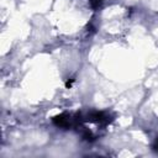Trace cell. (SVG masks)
<instances>
[{
  "instance_id": "4",
  "label": "cell",
  "mask_w": 158,
  "mask_h": 158,
  "mask_svg": "<svg viewBox=\"0 0 158 158\" xmlns=\"http://www.w3.org/2000/svg\"><path fill=\"white\" fill-rule=\"evenodd\" d=\"M73 81H74V79H73V78H70V80H67L65 86H67V88H70V86H72V84H73Z\"/></svg>"
},
{
  "instance_id": "2",
  "label": "cell",
  "mask_w": 158,
  "mask_h": 158,
  "mask_svg": "<svg viewBox=\"0 0 158 158\" xmlns=\"http://www.w3.org/2000/svg\"><path fill=\"white\" fill-rule=\"evenodd\" d=\"M52 120H53V123H54L56 126H58V127H63V128H67V127H69V125H70L69 117H68L65 114H62V115H57V116H54Z\"/></svg>"
},
{
  "instance_id": "1",
  "label": "cell",
  "mask_w": 158,
  "mask_h": 158,
  "mask_svg": "<svg viewBox=\"0 0 158 158\" xmlns=\"http://www.w3.org/2000/svg\"><path fill=\"white\" fill-rule=\"evenodd\" d=\"M86 121H90V122H107V116L101 111H93L86 116Z\"/></svg>"
},
{
  "instance_id": "3",
  "label": "cell",
  "mask_w": 158,
  "mask_h": 158,
  "mask_svg": "<svg viewBox=\"0 0 158 158\" xmlns=\"http://www.w3.org/2000/svg\"><path fill=\"white\" fill-rule=\"evenodd\" d=\"M101 1H102V0H90V2H91V5H93V7H98V6L101 4Z\"/></svg>"
},
{
  "instance_id": "5",
  "label": "cell",
  "mask_w": 158,
  "mask_h": 158,
  "mask_svg": "<svg viewBox=\"0 0 158 158\" xmlns=\"http://www.w3.org/2000/svg\"><path fill=\"white\" fill-rule=\"evenodd\" d=\"M157 149H158V141H157Z\"/></svg>"
}]
</instances>
